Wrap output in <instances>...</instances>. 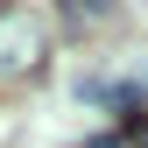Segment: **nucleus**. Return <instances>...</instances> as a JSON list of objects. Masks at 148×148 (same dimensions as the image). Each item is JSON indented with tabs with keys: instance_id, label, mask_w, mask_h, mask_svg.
I'll list each match as a JSON object with an SVG mask.
<instances>
[{
	"instance_id": "obj_2",
	"label": "nucleus",
	"mask_w": 148,
	"mask_h": 148,
	"mask_svg": "<svg viewBox=\"0 0 148 148\" xmlns=\"http://www.w3.org/2000/svg\"><path fill=\"white\" fill-rule=\"evenodd\" d=\"M120 127H127V141H134V148H148V120H141V113H127Z\"/></svg>"
},
{
	"instance_id": "obj_3",
	"label": "nucleus",
	"mask_w": 148,
	"mask_h": 148,
	"mask_svg": "<svg viewBox=\"0 0 148 148\" xmlns=\"http://www.w3.org/2000/svg\"><path fill=\"white\" fill-rule=\"evenodd\" d=\"M85 148H127V134H92Z\"/></svg>"
},
{
	"instance_id": "obj_1",
	"label": "nucleus",
	"mask_w": 148,
	"mask_h": 148,
	"mask_svg": "<svg viewBox=\"0 0 148 148\" xmlns=\"http://www.w3.org/2000/svg\"><path fill=\"white\" fill-rule=\"evenodd\" d=\"M49 64V21L28 7H0V85H21Z\"/></svg>"
}]
</instances>
